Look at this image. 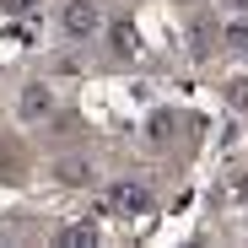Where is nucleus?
Wrapping results in <instances>:
<instances>
[{"label": "nucleus", "instance_id": "1", "mask_svg": "<svg viewBox=\"0 0 248 248\" xmlns=\"http://www.w3.org/2000/svg\"><path fill=\"white\" fill-rule=\"evenodd\" d=\"M44 108H49V92H44V87H27V97H22V113H27V119H44Z\"/></svg>", "mask_w": 248, "mask_h": 248}, {"label": "nucleus", "instance_id": "2", "mask_svg": "<svg viewBox=\"0 0 248 248\" xmlns=\"http://www.w3.org/2000/svg\"><path fill=\"white\" fill-rule=\"evenodd\" d=\"M65 27H70V32H87V27H92V11H87V6H70Z\"/></svg>", "mask_w": 248, "mask_h": 248}]
</instances>
